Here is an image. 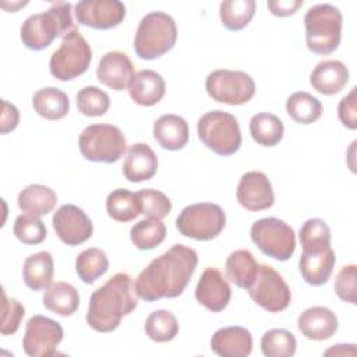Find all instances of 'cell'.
Here are the masks:
<instances>
[{
	"instance_id": "cell-1",
	"label": "cell",
	"mask_w": 357,
	"mask_h": 357,
	"mask_svg": "<svg viewBox=\"0 0 357 357\" xmlns=\"http://www.w3.org/2000/svg\"><path fill=\"white\" fill-rule=\"evenodd\" d=\"M197 265L198 255L194 248L174 244L138 273L134 282L135 293L145 301L178 297L187 287Z\"/></svg>"
},
{
	"instance_id": "cell-2",
	"label": "cell",
	"mask_w": 357,
	"mask_h": 357,
	"mask_svg": "<svg viewBox=\"0 0 357 357\" xmlns=\"http://www.w3.org/2000/svg\"><path fill=\"white\" fill-rule=\"evenodd\" d=\"M135 287L128 273L113 275L89 297L86 324L96 332L107 333L119 328L121 318L131 314L137 305Z\"/></svg>"
},
{
	"instance_id": "cell-3",
	"label": "cell",
	"mask_w": 357,
	"mask_h": 357,
	"mask_svg": "<svg viewBox=\"0 0 357 357\" xmlns=\"http://www.w3.org/2000/svg\"><path fill=\"white\" fill-rule=\"evenodd\" d=\"M303 248L298 269L311 286H322L331 278L336 257L331 247V230L324 219L312 218L303 223L298 231Z\"/></svg>"
},
{
	"instance_id": "cell-4",
	"label": "cell",
	"mask_w": 357,
	"mask_h": 357,
	"mask_svg": "<svg viewBox=\"0 0 357 357\" xmlns=\"http://www.w3.org/2000/svg\"><path fill=\"white\" fill-rule=\"evenodd\" d=\"M71 8V3L59 1L45 13L29 15L20 28L22 45L31 50H42L50 46L56 38L74 29Z\"/></svg>"
},
{
	"instance_id": "cell-5",
	"label": "cell",
	"mask_w": 357,
	"mask_h": 357,
	"mask_svg": "<svg viewBox=\"0 0 357 357\" xmlns=\"http://www.w3.org/2000/svg\"><path fill=\"white\" fill-rule=\"evenodd\" d=\"M177 40L174 20L163 11H152L141 18L135 38L134 50L139 59L155 60L167 53Z\"/></svg>"
},
{
	"instance_id": "cell-6",
	"label": "cell",
	"mask_w": 357,
	"mask_h": 357,
	"mask_svg": "<svg viewBox=\"0 0 357 357\" xmlns=\"http://www.w3.org/2000/svg\"><path fill=\"white\" fill-rule=\"evenodd\" d=\"M343 17L332 4H317L304 15L305 42L310 52L329 54L339 47Z\"/></svg>"
},
{
	"instance_id": "cell-7",
	"label": "cell",
	"mask_w": 357,
	"mask_h": 357,
	"mask_svg": "<svg viewBox=\"0 0 357 357\" xmlns=\"http://www.w3.org/2000/svg\"><path fill=\"white\" fill-rule=\"evenodd\" d=\"M199 141L219 156H230L241 146V131L237 119L223 110H212L197 123Z\"/></svg>"
},
{
	"instance_id": "cell-8",
	"label": "cell",
	"mask_w": 357,
	"mask_h": 357,
	"mask_svg": "<svg viewBox=\"0 0 357 357\" xmlns=\"http://www.w3.org/2000/svg\"><path fill=\"white\" fill-rule=\"evenodd\" d=\"M92 60V50L77 28L67 32L49 60L50 74L59 81H71L82 75Z\"/></svg>"
},
{
	"instance_id": "cell-9",
	"label": "cell",
	"mask_w": 357,
	"mask_h": 357,
	"mask_svg": "<svg viewBox=\"0 0 357 357\" xmlns=\"http://www.w3.org/2000/svg\"><path fill=\"white\" fill-rule=\"evenodd\" d=\"M81 155L91 162L114 163L127 151L126 137L113 124H91L78 139Z\"/></svg>"
},
{
	"instance_id": "cell-10",
	"label": "cell",
	"mask_w": 357,
	"mask_h": 357,
	"mask_svg": "<svg viewBox=\"0 0 357 357\" xmlns=\"http://www.w3.org/2000/svg\"><path fill=\"white\" fill-rule=\"evenodd\" d=\"M226 215L218 204L198 202L185 206L176 219L180 234L198 241H209L220 234Z\"/></svg>"
},
{
	"instance_id": "cell-11",
	"label": "cell",
	"mask_w": 357,
	"mask_h": 357,
	"mask_svg": "<svg viewBox=\"0 0 357 357\" xmlns=\"http://www.w3.org/2000/svg\"><path fill=\"white\" fill-rule=\"evenodd\" d=\"M250 236L261 252L276 261H287L294 254V230L278 218H262L254 222Z\"/></svg>"
},
{
	"instance_id": "cell-12",
	"label": "cell",
	"mask_w": 357,
	"mask_h": 357,
	"mask_svg": "<svg viewBox=\"0 0 357 357\" xmlns=\"http://www.w3.org/2000/svg\"><path fill=\"white\" fill-rule=\"evenodd\" d=\"M205 89L215 102L238 106L252 99L255 82L244 71L223 68L208 74Z\"/></svg>"
},
{
	"instance_id": "cell-13",
	"label": "cell",
	"mask_w": 357,
	"mask_h": 357,
	"mask_svg": "<svg viewBox=\"0 0 357 357\" xmlns=\"http://www.w3.org/2000/svg\"><path fill=\"white\" fill-rule=\"evenodd\" d=\"M247 290L251 300L268 312H280L291 303V291L287 283L269 265L258 264L257 275Z\"/></svg>"
},
{
	"instance_id": "cell-14",
	"label": "cell",
	"mask_w": 357,
	"mask_h": 357,
	"mask_svg": "<svg viewBox=\"0 0 357 357\" xmlns=\"http://www.w3.org/2000/svg\"><path fill=\"white\" fill-rule=\"evenodd\" d=\"M63 336V328L57 321L33 315L26 322L22 347L29 357H50L57 354V346Z\"/></svg>"
},
{
	"instance_id": "cell-15",
	"label": "cell",
	"mask_w": 357,
	"mask_h": 357,
	"mask_svg": "<svg viewBox=\"0 0 357 357\" xmlns=\"http://www.w3.org/2000/svg\"><path fill=\"white\" fill-rule=\"evenodd\" d=\"M53 229L57 237L67 245H79L93 233L92 220L88 215L73 204L61 205L52 218Z\"/></svg>"
},
{
	"instance_id": "cell-16",
	"label": "cell",
	"mask_w": 357,
	"mask_h": 357,
	"mask_svg": "<svg viewBox=\"0 0 357 357\" xmlns=\"http://www.w3.org/2000/svg\"><path fill=\"white\" fill-rule=\"evenodd\" d=\"M78 24L93 29H112L126 17V6L119 0H82L74 7Z\"/></svg>"
},
{
	"instance_id": "cell-17",
	"label": "cell",
	"mask_w": 357,
	"mask_h": 357,
	"mask_svg": "<svg viewBox=\"0 0 357 357\" xmlns=\"http://www.w3.org/2000/svg\"><path fill=\"white\" fill-rule=\"evenodd\" d=\"M236 198L238 204L251 212L269 209L275 202L272 184L268 176L262 172L251 170L241 176Z\"/></svg>"
},
{
	"instance_id": "cell-18",
	"label": "cell",
	"mask_w": 357,
	"mask_h": 357,
	"mask_svg": "<svg viewBox=\"0 0 357 357\" xmlns=\"http://www.w3.org/2000/svg\"><path fill=\"white\" fill-rule=\"evenodd\" d=\"M231 297V289L222 272L216 268H206L195 287V298L212 312L223 311Z\"/></svg>"
},
{
	"instance_id": "cell-19",
	"label": "cell",
	"mask_w": 357,
	"mask_h": 357,
	"mask_svg": "<svg viewBox=\"0 0 357 357\" xmlns=\"http://www.w3.org/2000/svg\"><path fill=\"white\" fill-rule=\"evenodd\" d=\"M134 75L135 70L130 57L119 50L105 53L96 68V78L99 82L113 91L128 88Z\"/></svg>"
},
{
	"instance_id": "cell-20",
	"label": "cell",
	"mask_w": 357,
	"mask_h": 357,
	"mask_svg": "<svg viewBox=\"0 0 357 357\" xmlns=\"http://www.w3.org/2000/svg\"><path fill=\"white\" fill-rule=\"evenodd\" d=\"M337 317L326 307H310L304 310L297 326L301 335L310 340H326L337 331Z\"/></svg>"
},
{
	"instance_id": "cell-21",
	"label": "cell",
	"mask_w": 357,
	"mask_h": 357,
	"mask_svg": "<svg viewBox=\"0 0 357 357\" xmlns=\"http://www.w3.org/2000/svg\"><path fill=\"white\" fill-rule=\"evenodd\" d=\"M211 349L220 357H245L252 351V335L243 326L220 328L212 335Z\"/></svg>"
},
{
	"instance_id": "cell-22",
	"label": "cell",
	"mask_w": 357,
	"mask_h": 357,
	"mask_svg": "<svg viewBox=\"0 0 357 357\" xmlns=\"http://www.w3.org/2000/svg\"><path fill=\"white\" fill-rule=\"evenodd\" d=\"M158 170V158L148 144H132L123 163V174L131 183H141L152 178Z\"/></svg>"
},
{
	"instance_id": "cell-23",
	"label": "cell",
	"mask_w": 357,
	"mask_h": 357,
	"mask_svg": "<svg viewBox=\"0 0 357 357\" xmlns=\"http://www.w3.org/2000/svg\"><path fill=\"white\" fill-rule=\"evenodd\" d=\"M349 82V70L339 60H324L310 74L311 86L322 95L339 93Z\"/></svg>"
},
{
	"instance_id": "cell-24",
	"label": "cell",
	"mask_w": 357,
	"mask_h": 357,
	"mask_svg": "<svg viewBox=\"0 0 357 357\" xmlns=\"http://www.w3.org/2000/svg\"><path fill=\"white\" fill-rule=\"evenodd\" d=\"M130 98L139 106H153L162 100L166 92L163 77L153 70H141L135 73L128 85Z\"/></svg>"
},
{
	"instance_id": "cell-25",
	"label": "cell",
	"mask_w": 357,
	"mask_h": 357,
	"mask_svg": "<svg viewBox=\"0 0 357 357\" xmlns=\"http://www.w3.org/2000/svg\"><path fill=\"white\" fill-rule=\"evenodd\" d=\"M153 138L167 151H178L188 142V124L178 114H163L153 123Z\"/></svg>"
},
{
	"instance_id": "cell-26",
	"label": "cell",
	"mask_w": 357,
	"mask_h": 357,
	"mask_svg": "<svg viewBox=\"0 0 357 357\" xmlns=\"http://www.w3.org/2000/svg\"><path fill=\"white\" fill-rule=\"evenodd\" d=\"M54 275L53 257L47 251L31 254L22 266L24 283L33 291L47 289L52 284Z\"/></svg>"
},
{
	"instance_id": "cell-27",
	"label": "cell",
	"mask_w": 357,
	"mask_h": 357,
	"mask_svg": "<svg viewBox=\"0 0 357 357\" xmlns=\"http://www.w3.org/2000/svg\"><path fill=\"white\" fill-rule=\"evenodd\" d=\"M17 204L24 213L40 218L54 209L57 204V195L47 185L29 184L18 194Z\"/></svg>"
},
{
	"instance_id": "cell-28",
	"label": "cell",
	"mask_w": 357,
	"mask_h": 357,
	"mask_svg": "<svg viewBox=\"0 0 357 357\" xmlns=\"http://www.w3.org/2000/svg\"><path fill=\"white\" fill-rule=\"evenodd\" d=\"M42 303L49 311L61 317H70L78 310L79 294L73 284L56 282L46 289Z\"/></svg>"
},
{
	"instance_id": "cell-29",
	"label": "cell",
	"mask_w": 357,
	"mask_h": 357,
	"mask_svg": "<svg viewBox=\"0 0 357 357\" xmlns=\"http://www.w3.org/2000/svg\"><path fill=\"white\" fill-rule=\"evenodd\" d=\"M32 106L46 120H60L70 112L68 96L59 88L46 86L33 93Z\"/></svg>"
},
{
	"instance_id": "cell-30",
	"label": "cell",
	"mask_w": 357,
	"mask_h": 357,
	"mask_svg": "<svg viewBox=\"0 0 357 357\" xmlns=\"http://www.w3.org/2000/svg\"><path fill=\"white\" fill-rule=\"evenodd\" d=\"M226 276L237 287L248 289L257 275L258 264L248 250H236L226 259Z\"/></svg>"
},
{
	"instance_id": "cell-31",
	"label": "cell",
	"mask_w": 357,
	"mask_h": 357,
	"mask_svg": "<svg viewBox=\"0 0 357 357\" xmlns=\"http://www.w3.org/2000/svg\"><path fill=\"white\" fill-rule=\"evenodd\" d=\"M283 132V121L276 114L261 112L250 120V134L258 145L275 146L282 141Z\"/></svg>"
},
{
	"instance_id": "cell-32",
	"label": "cell",
	"mask_w": 357,
	"mask_h": 357,
	"mask_svg": "<svg viewBox=\"0 0 357 357\" xmlns=\"http://www.w3.org/2000/svg\"><path fill=\"white\" fill-rule=\"evenodd\" d=\"M109 269V259L103 250L91 247L84 250L75 258V272L78 278L86 283H95Z\"/></svg>"
},
{
	"instance_id": "cell-33",
	"label": "cell",
	"mask_w": 357,
	"mask_h": 357,
	"mask_svg": "<svg viewBox=\"0 0 357 357\" xmlns=\"http://www.w3.org/2000/svg\"><path fill=\"white\" fill-rule=\"evenodd\" d=\"M107 215L116 222H131L141 215L139 202L135 192L127 188H116L106 198Z\"/></svg>"
},
{
	"instance_id": "cell-34",
	"label": "cell",
	"mask_w": 357,
	"mask_h": 357,
	"mask_svg": "<svg viewBox=\"0 0 357 357\" xmlns=\"http://www.w3.org/2000/svg\"><path fill=\"white\" fill-rule=\"evenodd\" d=\"M287 114L298 124H311L322 114V105L318 98L308 92L298 91L291 93L286 100Z\"/></svg>"
},
{
	"instance_id": "cell-35",
	"label": "cell",
	"mask_w": 357,
	"mask_h": 357,
	"mask_svg": "<svg viewBox=\"0 0 357 357\" xmlns=\"http://www.w3.org/2000/svg\"><path fill=\"white\" fill-rule=\"evenodd\" d=\"M166 226L162 219L146 218L135 223L130 230V238L138 250H152L163 243Z\"/></svg>"
},
{
	"instance_id": "cell-36",
	"label": "cell",
	"mask_w": 357,
	"mask_h": 357,
	"mask_svg": "<svg viewBox=\"0 0 357 357\" xmlns=\"http://www.w3.org/2000/svg\"><path fill=\"white\" fill-rule=\"evenodd\" d=\"M254 0H226L219 6L220 21L229 31H240L245 28L254 17Z\"/></svg>"
},
{
	"instance_id": "cell-37",
	"label": "cell",
	"mask_w": 357,
	"mask_h": 357,
	"mask_svg": "<svg viewBox=\"0 0 357 357\" xmlns=\"http://www.w3.org/2000/svg\"><path fill=\"white\" fill-rule=\"evenodd\" d=\"M146 336L158 343L173 340L178 333V322L173 312L167 310H156L151 312L145 321Z\"/></svg>"
},
{
	"instance_id": "cell-38",
	"label": "cell",
	"mask_w": 357,
	"mask_h": 357,
	"mask_svg": "<svg viewBox=\"0 0 357 357\" xmlns=\"http://www.w3.org/2000/svg\"><path fill=\"white\" fill-rule=\"evenodd\" d=\"M297 340L287 329H269L262 335L261 350L266 357H291Z\"/></svg>"
},
{
	"instance_id": "cell-39",
	"label": "cell",
	"mask_w": 357,
	"mask_h": 357,
	"mask_svg": "<svg viewBox=\"0 0 357 357\" xmlns=\"http://www.w3.org/2000/svg\"><path fill=\"white\" fill-rule=\"evenodd\" d=\"M110 106L109 95L98 86H84L77 93L78 112L88 117L103 116Z\"/></svg>"
},
{
	"instance_id": "cell-40",
	"label": "cell",
	"mask_w": 357,
	"mask_h": 357,
	"mask_svg": "<svg viewBox=\"0 0 357 357\" xmlns=\"http://www.w3.org/2000/svg\"><path fill=\"white\" fill-rule=\"evenodd\" d=\"M137 194L141 213L146 218L163 219L172 211V202L166 194L153 188L139 190Z\"/></svg>"
},
{
	"instance_id": "cell-41",
	"label": "cell",
	"mask_w": 357,
	"mask_h": 357,
	"mask_svg": "<svg viewBox=\"0 0 357 357\" xmlns=\"http://www.w3.org/2000/svg\"><path fill=\"white\" fill-rule=\"evenodd\" d=\"M14 236L26 245L40 244L46 238V226L45 223L35 216L31 215H20L17 216L13 227Z\"/></svg>"
},
{
	"instance_id": "cell-42",
	"label": "cell",
	"mask_w": 357,
	"mask_h": 357,
	"mask_svg": "<svg viewBox=\"0 0 357 357\" xmlns=\"http://www.w3.org/2000/svg\"><path fill=\"white\" fill-rule=\"evenodd\" d=\"M1 325H0V332L1 335H13L18 331L21 319L25 315V308L24 305L15 300V298H8L6 296V291L3 290V304H1Z\"/></svg>"
},
{
	"instance_id": "cell-43",
	"label": "cell",
	"mask_w": 357,
	"mask_h": 357,
	"mask_svg": "<svg viewBox=\"0 0 357 357\" xmlns=\"http://www.w3.org/2000/svg\"><path fill=\"white\" fill-rule=\"evenodd\" d=\"M356 280H357V266L354 264L346 265L339 271V273L335 279L333 287H335V293L337 294V297L342 301L350 303V304L357 303Z\"/></svg>"
},
{
	"instance_id": "cell-44",
	"label": "cell",
	"mask_w": 357,
	"mask_h": 357,
	"mask_svg": "<svg viewBox=\"0 0 357 357\" xmlns=\"http://www.w3.org/2000/svg\"><path fill=\"white\" fill-rule=\"evenodd\" d=\"M356 92L357 88L353 86L351 91L340 99L339 106H337V116L342 124L350 130L357 128V99H356Z\"/></svg>"
},
{
	"instance_id": "cell-45",
	"label": "cell",
	"mask_w": 357,
	"mask_h": 357,
	"mask_svg": "<svg viewBox=\"0 0 357 357\" xmlns=\"http://www.w3.org/2000/svg\"><path fill=\"white\" fill-rule=\"evenodd\" d=\"M1 106H3V112H1L0 131L1 134H7L18 126L20 113H18V109L13 103H8L7 100H3Z\"/></svg>"
},
{
	"instance_id": "cell-46",
	"label": "cell",
	"mask_w": 357,
	"mask_h": 357,
	"mask_svg": "<svg viewBox=\"0 0 357 357\" xmlns=\"http://www.w3.org/2000/svg\"><path fill=\"white\" fill-rule=\"evenodd\" d=\"M303 6L301 0H269L268 8L276 17H289Z\"/></svg>"
},
{
	"instance_id": "cell-47",
	"label": "cell",
	"mask_w": 357,
	"mask_h": 357,
	"mask_svg": "<svg viewBox=\"0 0 357 357\" xmlns=\"http://www.w3.org/2000/svg\"><path fill=\"white\" fill-rule=\"evenodd\" d=\"M354 344H336V346H333V347H331L329 350H326L325 351V356H331V354H335V356H344V354H354L356 351H351V350H349L347 351V349H350V347H353Z\"/></svg>"
}]
</instances>
